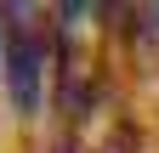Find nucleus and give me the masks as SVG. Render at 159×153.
Listing matches in <instances>:
<instances>
[{
    "label": "nucleus",
    "mask_w": 159,
    "mask_h": 153,
    "mask_svg": "<svg viewBox=\"0 0 159 153\" xmlns=\"http://www.w3.org/2000/svg\"><path fill=\"white\" fill-rule=\"evenodd\" d=\"M51 6H0V85L17 119H40L51 102Z\"/></svg>",
    "instance_id": "obj_1"
}]
</instances>
